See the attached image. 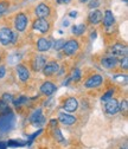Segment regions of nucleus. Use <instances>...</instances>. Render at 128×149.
I'll list each match as a JSON object with an SVG mask.
<instances>
[{"instance_id": "18", "label": "nucleus", "mask_w": 128, "mask_h": 149, "mask_svg": "<svg viewBox=\"0 0 128 149\" xmlns=\"http://www.w3.org/2000/svg\"><path fill=\"white\" fill-rule=\"evenodd\" d=\"M44 121H45V118H44V116H43V114H42V109H37L34 111V113H32V115L30 116V122L31 123H33V124H36V125H41V124H43L44 123Z\"/></svg>"}, {"instance_id": "7", "label": "nucleus", "mask_w": 128, "mask_h": 149, "mask_svg": "<svg viewBox=\"0 0 128 149\" xmlns=\"http://www.w3.org/2000/svg\"><path fill=\"white\" fill-rule=\"evenodd\" d=\"M45 64H46V58H45V56H43V54L34 56L32 62H31V66H32L33 71H42L44 69Z\"/></svg>"}, {"instance_id": "40", "label": "nucleus", "mask_w": 128, "mask_h": 149, "mask_svg": "<svg viewBox=\"0 0 128 149\" xmlns=\"http://www.w3.org/2000/svg\"><path fill=\"white\" fill-rule=\"evenodd\" d=\"M0 61H1V57H0Z\"/></svg>"}, {"instance_id": "25", "label": "nucleus", "mask_w": 128, "mask_h": 149, "mask_svg": "<svg viewBox=\"0 0 128 149\" xmlns=\"http://www.w3.org/2000/svg\"><path fill=\"white\" fill-rule=\"evenodd\" d=\"M6 144H7V147H22V146H24V142H18L17 140H11Z\"/></svg>"}, {"instance_id": "17", "label": "nucleus", "mask_w": 128, "mask_h": 149, "mask_svg": "<svg viewBox=\"0 0 128 149\" xmlns=\"http://www.w3.org/2000/svg\"><path fill=\"white\" fill-rule=\"evenodd\" d=\"M17 73L18 77L22 82H26L30 78V70L24 64H18L17 65Z\"/></svg>"}, {"instance_id": "22", "label": "nucleus", "mask_w": 128, "mask_h": 149, "mask_svg": "<svg viewBox=\"0 0 128 149\" xmlns=\"http://www.w3.org/2000/svg\"><path fill=\"white\" fill-rule=\"evenodd\" d=\"M53 135H55V139H56V141H58L59 143H64V142H65V140H64V137H63V135H62V133H61L59 129H57V128L55 129Z\"/></svg>"}, {"instance_id": "6", "label": "nucleus", "mask_w": 128, "mask_h": 149, "mask_svg": "<svg viewBox=\"0 0 128 149\" xmlns=\"http://www.w3.org/2000/svg\"><path fill=\"white\" fill-rule=\"evenodd\" d=\"M42 71H43V73H44V76L51 77V76L56 74V73L59 71V64H58L57 62H55V61L49 62V63L45 64V66H44V69H43Z\"/></svg>"}, {"instance_id": "30", "label": "nucleus", "mask_w": 128, "mask_h": 149, "mask_svg": "<svg viewBox=\"0 0 128 149\" xmlns=\"http://www.w3.org/2000/svg\"><path fill=\"white\" fill-rule=\"evenodd\" d=\"M113 94H114V90H109V91H107L106 94L102 96V101H108V100H111L112 96H113Z\"/></svg>"}, {"instance_id": "5", "label": "nucleus", "mask_w": 128, "mask_h": 149, "mask_svg": "<svg viewBox=\"0 0 128 149\" xmlns=\"http://www.w3.org/2000/svg\"><path fill=\"white\" fill-rule=\"evenodd\" d=\"M103 83V77L101 76V74H93V76H90L85 83H84V86L87 89H94V88H99L101 86Z\"/></svg>"}, {"instance_id": "24", "label": "nucleus", "mask_w": 128, "mask_h": 149, "mask_svg": "<svg viewBox=\"0 0 128 149\" xmlns=\"http://www.w3.org/2000/svg\"><path fill=\"white\" fill-rule=\"evenodd\" d=\"M64 44H65V40H64V39H59V40H57L56 43H55L53 49H55V50H57V51H59V50H62V49H63Z\"/></svg>"}, {"instance_id": "4", "label": "nucleus", "mask_w": 128, "mask_h": 149, "mask_svg": "<svg viewBox=\"0 0 128 149\" xmlns=\"http://www.w3.org/2000/svg\"><path fill=\"white\" fill-rule=\"evenodd\" d=\"M78 49H80V43H78V40H76V39H70V40L65 42V44H64V46H63L64 53H65L66 56H69V57L76 54L77 51H78Z\"/></svg>"}, {"instance_id": "9", "label": "nucleus", "mask_w": 128, "mask_h": 149, "mask_svg": "<svg viewBox=\"0 0 128 149\" xmlns=\"http://www.w3.org/2000/svg\"><path fill=\"white\" fill-rule=\"evenodd\" d=\"M34 13H36V15H37L38 18H43V19H45V18H48L50 15L51 8H50V6L48 4L41 3V4H38L37 6H36Z\"/></svg>"}, {"instance_id": "20", "label": "nucleus", "mask_w": 128, "mask_h": 149, "mask_svg": "<svg viewBox=\"0 0 128 149\" xmlns=\"http://www.w3.org/2000/svg\"><path fill=\"white\" fill-rule=\"evenodd\" d=\"M51 47V43L49 39L44 38V37H42V38L38 39L37 42V50L39 52H45V51H49Z\"/></svg>"}, {"instance_id": "35", "label": "nucleus", "mask_w": 128, "mask_h": 149, "mask_svg": "<svg viewBox=\"0 0 128 149\" xmlns=\"http://www.w3.org/2000/svg\"><path fill=\"white\" fill-rule=\"evenodd\" d=\"M57 123H58V121H57V120H51V122H50V125L55 128V127H57Z\"/></svg>"}, {"instance_id": "8", "label": "nucleus", "mask_w": 128, "mask_h": 149, "mask_svg": "<svg viewBox=\"0 0 128 149\" xmlns=\"http://www.w3.org/2000/svg\"><path fill=\"white\" fill-rule=\"evenodd\" d=\"M32 27L41 33H46L49 30H50V23L46 20V19H43V18H38V19H36L33 22V25Z\"/></svg>"}, {"instance_id": "3", "label": "nucleus", "mask_w": 128, "mask_h": 149, "mask_svg": "<svg viewBox=\"0 0 128 149\" xmlns=\"http://www.w3.org/2000/svg\"><path fill=\"white\" fill-rule=\"evenodd\" d=\"M27 23H29V18L25 13H18L15 15L14 19V27L18 32H24L27 27Z\"/></svg>"}, {"instance_id": "21", "label": "nucleus", "mask_w": 128, "mask_h": 149, "mask_svg": "<svg viewBox=\"0 0 128 149\" xmlns=\"http://www.w3.org/2000/svg\"><path fill=\"white\" fill-rule=\"evenodd\" d=\"M87 26L84 24H80V25H75L72 26V33H74L75 36H82L85 31Z\"/></svg>"}, {"instance_id": "38", "label": "nucleus", "mask_w": 128, "mask_h": 149, "mask_svg": "<svg viewBox=\"0 0 128 149\" xmlns=\"http://www.w3.org/2000/svg\"><path fill=\"white\" fill-rule=\"evenodd\" d=\"M76 15H77L76 12H71V13H70V17H76Z\"/></svg>"}, {"instance_id": "28", "label": "nucleus", "mask_w": 128, "mask_h": 149, "mask_svg": "<svg viewBox=\"0 0 128 149\" xmlns=\"http://www.w3.org/2000/svg\"><path fill=\"white\" fill-rule=\"evenodd\" d=\"M8 6H10V4L7 1H0V14L4 13L8 8Z\"/></svg>"}, {"instance_id": "23", "label": "nucleus", "mask_w": 128, "mask_h": 149, "mask_svg": "<svg viewBox=\"0 0 128 149\" xmlns=\"http://www.w3.org/2000/svg\"><path fill=\"white\" fill-rule=\"evenodd\" d=\"M122 111L123 114H127V111H128V103L126 100H123L121 103H119V111Z\"/></svg>"}, {"instance_id": "15", "label": "nucleus", "mask_w": 128, "mask_h": 149, "mask_svg": "<svg viewBox=\"0 0 128 149\" xmlns=\"http://www.w3.org/2000/svg\"><path fill=\"white\" fill-rule=\"evenodd\" d=\"M58 122H61L62 124L64 125H72V124H75L77 118L75 116H72V115H69V114H65V113H59L58 114Z\"/></svg>"}, {"instance_id": "11", "label": "nucleus", "mask_w": 128, "mask_h": 149, "mask_svg": "<svg viewBox=\"0 0 128 149\" xmlns=\"http://www.w3.org/2000/svg\"><path fill=\"white\" fill-rule=\"evenodd\" d=\"M78 105H80V103L75 97H69L64 101L63 109L66 111V113H74V111H76L78 109Z\"/></svg>"}, {"instance_id": "27", "label": "nucleus", "mask_w": 128, "mask_h": 149, "mask_svg": "<svg viewBox=\"0 0 128 149\" xmlns=\"http://www.w3.org/2000/svg\"><path fill=\"white\" fill-rule=\"evenodd\" d=\"M80 78H81V71H80L78 69H76V70L74 71V73H72L71 79L75 81V82H77V81H80Z\"/></svg>"}, {"instance_id": "32", "label": "nucleus", "mask_w": 128, "mask_h": 149, "mask_svg": "<svg viewBox=\"0 0 128 149\" xmlns=\"http://www.w3.org/2000/svg\"><path fill=\"white\" fill-rule=\"evenodd\" d=\"M4 102H6V103H8V102H11V101H13V97H12V95L11 94H8V92H5V94L3 95V98H1Z\"/></svg>"}, {"instance_id": "36", "label": "nucleus", "mask_w": 128, "mask_h": 149, "mask_svg": "<svg viewBox=\"0 0 128 149\" xmlns=\"http://www.w3.org/2000/svg\"><path fill=\"white\" fill-rule=\"evenodd\" d=\"M56 1H57L58 4H69L71 0H56Z\"/></svg>"}, {"instance_id": "14", "label": "nucleus", "mask_w": 128, "mask_h": 149, "mask_svg": "<svg viewBox=\"0 0 128 149\" xmlns=\"http://www.w3.org/2000/svg\"><path fill=\"white\" fill-rule=\"evenodd\" d=\"M102 18H103V13L100 10H93L88 15V22L91 25H97L102 22Z\"/></svg>"}, {"instance_id": "13", "label": "nucleus", "mask_w": 128, "mask_h": 149, "mask_svg": "<svg viewBox=\"0 0 128 149\" xmlns=\"http://www.w3.org/2000/svg\"><path fill=\"white\" fill-rule=\"evenodd\" d=\"M119 63V59L115 56H104V57L101 59V65L106 69H114Z\"/></svg>"}, {"instance_id": "12", "label": "nucleus", "mask_w": 128, "mask_h": 149, "mask_svg": "<svg viewBox=\"0 0 128 149\" xmlns=\"http://www.w3.org/2000/svg\"><path fill=\"white\" fill-rule=\"evenodd\" d=\"M106 105H104V109H106V113L109 114V115H115L119 113V102L115 100V98H111L106 101Z\"/></svg>"}, {"instance_id": "1", "label": "nucleus", "mask_w": 128, "mask_h": 149, "mask_svg": "<svg viewBox=\"0 0 128 149\" xmlns=\"http://www.w3.org/2000/svg\"><path fill=\"white\" fill-rule=\"evenodd\" d=\"M14 121H15V117L12 113L3 114L0 116V133H7L8 130H11L12 127L14 125Z\"/></svg>"}, {"instance_id": "37", "label": "nucleus", "mask_w": 128, "mask_h": 149, "mask_svg": "<svg viewBox=\"0 0 128 149\" xmlns=\"http://www.w3.org/2000/svg\"><path fill=\"white\" fill-rule=\"evenodd\" d=\"M7 148V144L5 142H0V149H6Z\"/></svg>"}, {"instance_id": "39", "label": "nucleus", "mask_w": 128, "mask_h": 149, "mask_svg": "<svg viewBox=\"0 0 128 149\" xmlns=\"http://www.w3.org/2000/svg\"><path fill=\"white\" fill-rule=\"evenodd\" d=\"M78 1H80V3H82V4H83V3H88V1H89V0H78Z\"/></svg>"}, {"instance_id": "29", "label": "nucleus", "mask_w": 128, "mask_h": 149, "mask_svg": "<svg viewBox=\"0 0 128 149\" xmlns=\"http://www.w3.org/2000/svg\"><path fill=\"white\" fill-rule=\"evenodd\" d=\"M26 101H27V98H26V97H24V96H20L19 98L13 100V103H14V105H20V104L25 103Z\"/></svg>"}, {"instance_id": "41", "label": "nucleus", "mask_w": 128, "mask_h": 149, "mask_svg": "<svg viewBox=\"0 0 128 149\" xmlns=\"http://www.w3.org/2000/svg\"><path fill=\"white\" fill-rule=\"evenodd\" d=\"M121 149H122V148H121ZM123 149H126V148H123Z\"/></svg>"}, {"instance_id": "34", "label": "nucleus", "mask_w": 128, "mask_h": 149, "mask_svg": "<svg viewBox=\"0 0 128 149\" xmlns=\"http://www.w3.org/2000/svg\"><path fill=\"white\" fill-rule=\"evenodd\" d=\"M5 74H6V69H5V66L0 65V79L4 78V77H5Z\"/></svg>"}, {"instance_id": "26", "label": "nucleus", "mask_w": 128, "mask_h": 149, "mask_svg": "<svg viewBox=\"0 0 128 149\" xmlns=\"http://www.w3.org/2000/svg\"><path fill=\"white\" fill-rule=\"evenodd\" d=\"M120 66L123 70L128 69V57H127V56H126V57H122V59L120 61Z\"/></svg>"}, {"instance_id": "31", "label": "nucleus", "mask_w": 128, "mask_h": 149, "mask_svg": "<svg viewBox=\"0 0 128 149\" xmlns=\"http://www.w3.org/2000/svg\"><path fill=\"white\" fill-rule=\"evenodd\" d=\"M100 6V1L99 0H91V1L88 4V7L89 8H97Z\"/></svg>"}, {"instance_id": "10", "label": "nucleus", "mask_w": 128, "mask_h": 149, "mask_svg": "<svg viewBox=\"0 0 128 149\" xmlns=\"http://www.w3.org/2000/svg\"><path fill=\"white\" fill-rule=\"evenodd\" d=\"M113 56L115 57H126L127 53H128V47L126 44H122V43H118V44H114L111 49Z\"/></svg>"}, {"instance_id": "2", "label": "nucleus", "mask_w": 128, "mask_h": 149, "mask_svg": "<svg viewBox=\"0 0 128 149\" xmlns=\"http://www.w3.org/2000/svg\"><path fill=\"white\" fill-rule=\"evenodd\" d=\"M17 39V33H14L10 27H3L0 30V44L8 45L14 43Z\"/></svg>"}, {"instance_id": "19", "label": "nucleus", "mask_w": 128, "mask_h": 149, "mask_svg": "<svg viewBox=\"0 0 128 149\" xmlns=\"http://www.w3.org/2000/svg\"><path fill=\"white\" fill-rule=\"evenodd\" d=\"M102 22H103V25L106 27H111V26L114 25L115 18H114V14L111 10H106V12L103 14V18H102Z\"/></svg>"}, {"instance_id": "16", "label": "nucleus", "mask_w": 128, "mask_h": 149, "mask_svg": "<svg viewBox=\"0 0 128 149\" xmlns=\"http://www.w3.org/2000/svg\"><path fill=\"white\" fill-rule=\"evenodd\" d=\"M56 89H57L56 85H55L52 82H50V81H46L41 85V92L45 96H51L53 92L56 91Z\"/></svg>"}, {"instance_id": "33", "label": "nucleus", "mask_w": 128, "mask_h": 149, "mask_svg": "<svg viewBox=\"0 0 128 149\" xmlns=\"http://www.w3.org/2000/svg\"><path fill=\"white\" fill-rule=\"evenodd\" d=\"M8 107V104L6 102H4L3 100H0V113H3V111Z\"/></svg>"}]
</instances>
